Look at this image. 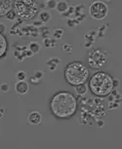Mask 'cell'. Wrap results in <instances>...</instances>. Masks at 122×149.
I'll return each mask as SVG.
<instances>
[{
    "label": "cell",
    "instance_id": "cell-1",
    "mask_svg": "<svg viewBox=\"0 0 122 149\" xmlns=\"http://www.w3.org/2000/svg\"><path fill=\"white\" fill-rule=\"evenodd\" d=\"M77 108V102L73 95L61 92L54 95L51 102V110L57 117L67 118L72 116Z\"/></svg>",
    "mask_w": 122,
    "mask_h": 149
},
{
    "label": "cell",
    "instance_id": "cell-2",
    "mask_svg": "<svg viewBox=\"0 0 122 149\" xmlns=\"http://www.w3.org/2000/svg\"><path fill=\"white\" fill-rule=\"evenodd\" d=\"M114 83L112 78L104 72H98L90 80V89L97 95H107L112 91Z\"/></svg>",
    "mask_w": 122,
    "mask_h": 149
},
{
    "label": "cell",
    "instance_id": "cell-3",
    "mask_svg": "<svg viewBox=\"0 0 122 149\" xmlns=\"http://www.w3.org/2000/svg\"><path fill=\"white\" fill-rule=\"evenodd\" d=\"M65 76L70 85L77 86L86 82L89 76V71L83 63L73 61L67 65L65 71Z\"/></svg>",
    "mask_w": 122,
    "mask_h": 149
},
{
    "label": "cell",
    "instance_id": "cell-4",
    "mask_svg": "<svg viewBox=\"0 0 122 149\" xmlns=\"http://www.w3.org/2000/svg\"><path fill=\"white\" fill-rule=\"evenodd\" d=\"M15 13L22 19H32L37 13V5L32 0H18L15 2Z\"/></svg>",
    "mask_w": 122,
    "mask_h": 149
},
{
    "label": "cell",
    "instance_id": "cell-5",
    "mask_svg": "<svg viewBox=\"0 0 122 149\" xmlns=\"http://www.w3.org/2000/svg\"><path fill=\"white\" fill-rule=\"evenodd\" d=\"M107 55L100 49L95 50L89 56V65L92 68H102L107 64Z\"/></svg>",
    "mask_w": 122,
    "mask_h": 149
},
{
    "label": "cell",
    "instance_id": "cell-6",
    "mask_svg": "<svg viewBox=\"0 0 122 149\" xmlns=\"http://www.w3.org/2000/svg\"><path fill=\"white\" fill-rule=\"evenodd\" d=\"M90 14L96 19H103L107 15V6L103 2H94L90 7Z\"/></svg>",
    "mask_w": 122,
    "mask_h": 149
},
{
    "label": "cell",
    "instance_id": "cell-7",
    "mask_svg": "<svg viewBox=\"0 0 122 149\" xmlns=\"http://www.w3.org/2000/svg\"><path fill=\"white\" fill-rule=\"evenodd\" d=\"M11 9V1L9 0H0V16L7 15Z\"/></svg>",
    "mask_w": 122,
    "mask_h": 149
},
{
    "label": "cell",
    "instance_id": "cell-8",
    "mask_svg": "<svg viewBox=\"0 0 122 149\" xmlns=\"http://www.w3.org/2000/svg\"><path fill=\"white\" fill-rule=\"evenodd\" d=\"M28 121L32 124H33V125H37L41 121V115L38 112H32L29 115V117H28Z\"/></svg>",
    "mask_w": 122,
    "mask_h": 149
},
{
    "label": "cell",
    "instance_id": "cell-9",
    "mask_svg": "<svg viewBox=\"0 0 122 149\" xmlns=\"http://www.w3.org/2000/svg\"><path fill=\"white\" fill-rule=\"evenodd\" d=\"M7 50V41L2 34H0V58L2 57Z\"/></svg>",
    "mask_w": 122,
    "mask_h": 149
},
{
    "label": "cell",
    "instance_id": "cell-10",
    "mask_svg": "<svg viewBox=\"0 0 122 149\" xmlns=\"http://www.w3.org/2000/svg\"><path fill=\"white\" fill-rule=\"evenodd\" d=\"M16 90L17 92L20 93V94H25V93L27 92L28 90V85L24 81H21L16 85Z\"/></svg>",
    "mask_w": 122,
    "mask_h": 149
},
{
    "label": "cell",
    "instance_id": "cell-11",
    "mask_svg": "<svg viewBox=\"0 0 122 149\" xmlns=\"http://www.w3.org/2000/svg\"><path fill=\"white\" fill-rule=\"evenodd\" d=\"M86 91H87V89H86V86H85L84 84H80V85L76 86V92H77V94L84 95L85 93H86Z\"/></svg>",
    "mask_w": 122,
    "mask_h": 149
},
{
    "label": "cell",
    "instance_id": "cell-12",
    "mask_svg": "<svg viewBox=\"0 0 122 149\" xmlns=\"http://www.w3.org/2000/svg\"><path fill=\"white\" fill-rule=\"evenodd\" d=\"M67 9V4L66 2H60L58 4V10L60 12H65Z\"/></svg>",
    "mask_w": 122,
    "mask_h": 149
},
{
    "label": "cell",
    "instance_id": "cell-13",
    "mask_svg": "<svg viewBox=\"0 0 122 149\" xmlns=\"http://www.w3.org/2000/svg\"><path fill=\"white\" fill-rule=\"evenodd\" d=\"M30 50H32V52L37 53L38 50H39L38 43H32V44H30Z\"/></svg>",
    "mask_w": 122,
    "mask_h": 149
},
{
    "label": "cell",
    "instance_id": "cell-14",
    "mask_svg": "<svg viewBox=\"0 0 122 149\" xmlns=\"http://www.w3.org/2000/svg\"><path fill=\"white\" fill-rule=\"evenodd\" d=\"M41 19H42V21H44V22H47V21H49V19H50V15L48 13L46 12H44V13H42L41 15Z\"/></svg>",
    "mask_w": 122,
    "mask_h": 149
},
{
    "label": "cell",
    "instance_id": "cell-15",
    "mask_svg": "<svg viewBox=\"0 0 122 149\" xmlns=\"http://www.w3.org/2000/svg\"><path fill=\"white\" fill-rule=\"evenodd\" d=\"M7 18L9 19H13L14 18H15V16H16V13L15 12H13V11H9L7 14Z\"/></svg>",
    "mask_w": 122,
    "mask_h": 149
},
{
    "label": "cell",
    "instance_id": "cell-16",
    "mask_svg": "<svg viewBox=\"0 0 122 149\" xmlns=\"http://www.w3.org/2000/svg\"><path fill=\"white\" fill-rule=\"evenodd\" d=\"M17 77H18L19 80H24L25 78V73L24 71H20L18 73V76H17Z\"/></svg>",
    "mask_w": 122,
    "mask_h": 149
},
{
    "label": "cell",
    "instance_id": "cell-17",
    "mask_svg": "<svg viewBox=\"0 0 122 149\" xmlns=\"http://www.w3.org/2000/svg\"><path fill=\"white\" fill-rule=\"evenodd\" d=\"M5 31V26L4 24H0V34H1L2 32H4Z\"/></svg>",
    "mask_w": 122,
    "mask_h": 149
},
{
    "label": "cell",
    "instance_id": "cell-18",
    "mask_svg": "<svg viewBox=\"0 0 122 149\" xmlns=\"http://www.w3.org/2000/svg\"><path fill=\"white\" fill-rule=\"evenodd\" d=\"M1 90H3L4 92H7V91H8V86H7V85H3V86H1Z\"/></svg>",
    "mask_w": 122,
    "mask_h": 149
},
{
    "label": "cell",
    "instance_id": "cell-19",
    "mask_svg": "<svg viewBox=\"0 0 122 149\" xmlns=\"http://www.w3.org/2000/svg\"><path fill=\"white\" fill-rule=\"evenodd\" d=\"M42 76V72L38 71V72H35V77H41Z\"/></svg>",
    "mask_w": 122,
    "mask_h": 149
},
{
    "label": "cell",
    "instance_id": "cell-20",
    "mask_svg": "<svg viewBox=\"0 0 122 149\" xmlns=\"http://www.w3.org/2000/svg\"><path fill=\"white\" fill-rule=\"evenodd\" d=\"M56 3V2L55 1H52V2H49V6L51 7V8H54V7H55V5H54V4H55Z\"/></svg>",
    "mask_w": 122,
    "mask_h": 149
}]
</instances>
